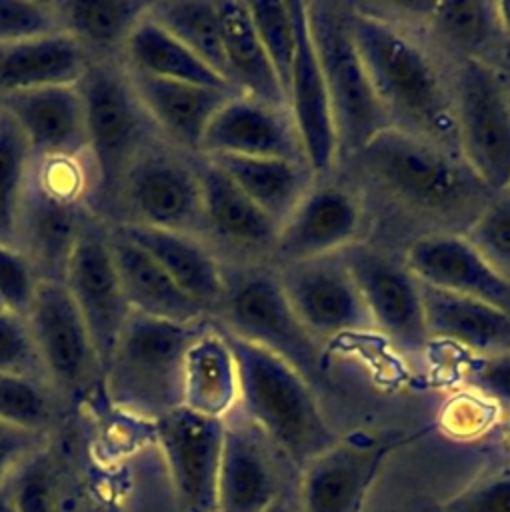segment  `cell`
Segmentation results:
<instances>
[{"label":"cell","mask_w":510,"mask_h":512,"mask_svg":"<svg viewBox=\"0 0 510 512\" xmlns=\"http://www.w3.org/2000/svg\"><path fill=\"white\" fill-rule=\"evenodd\" d=\"M348 28L392 126L436 144L456 142L452 100L422 48L360 6H348Z\"/></svg>","instance_id":"1"},{"label":"cell","mask_w":510,"mask_h":512,"mask_svg":"<svg viewBox=\"0 0 510 512\" xmlns=\"http://www.w3.org/2000/svg\"><path fill=\"white\" fill-rule=\"evenodd\" d=\"M238 370V404L256 426L300 470L338 442L310 382L286 360L218 326Z\"/></svg>","instance_id":"2"},{"label":"cell","mask_w":510,"mask_h":512,"mask_svg":"<svg viewBox=\"0 0 510 512\" xmlns=\"http://www.w3.org/2000/svg\"><path fill=\"white\" fill-rule=\"evenodd\" d=\"M208 322L180 324L132 312L102 368L106 402L144 424L182 406L184 356Z\"/></svg>","instance_id":"3"},{"label":"cell","mask_w":510,"mask_h":512,"mask_svg":"<svg viewBox=\"0 0 510 512\" xmlns=\"http://www.w3.org/2000/svg\"><path fill=\"white\" fill-rule=\"evenodd\" d=\"M90 216L88 162L32 156L16 212L14 248L40 282L64 284L70 256Z\"/></svg>","instance_id":"4"},{"label":"cell","mask_w":510,"mask_h":512,"mask_svg":"<svg viewBox=\"0 0 510 512\" xmlns=\"http://www.w3.org/2000/svg\"><path fill=\"white\" fill-rule=\"evenodd\" d=\"M78 86L88 130L90 210L104 220L128 166L162 134L144 110L122 62H90Z\"/></svg>","instance_id":"5"},{"label":"cell","mask_w":510,"mask_h":512,"mask_svg":"<svg viewBox=\"0 0 510 512\" xmlns=\"http://www.w3.org/2000/svg\"><path fill=\"white\" fill-rule=\"evenodd\" d=\"M196 156L164 136L156 138L124 172L104 222L202 238L204 198Z\"/></svg>","instance_id":"6"},{"label":"cell","mask_w":510,"mask_h":512,"mask_svg":"<svg viewBox=\"0 0 510 512\" xmlns=\"http://www.w3.org/2000/svg\"><path fill=\"white\" fill-rule=\"evenodd\" d=\"M222 276L224 290L212 322L280 356L308 382L322 376L324 364L316 338L296 318L278 276L226 264H222Z\"/></svg>","instance_id":"7"},{"label":"cell","mask_w":510,"mask_h":512,"mask_svg":"<svg viewBox=\"0 0 510 512\" xmlns=\"http://www.w3.org/2000/svg\"><path fill=\"white\" fill-rule=\"evenodd\" d=\"M308 28L326 82L338 150H362L392 126L372 90L348 28V4L306 2Z\"/></svg>","instance_id":"8"},{"label":"cell","mask_w":510,"mask_h":512,"mask_svg":"<svg viewBox=\"0 0 510 512\" xmlns=\"http://www.w3.org/2000/svg\"><path fill=\"white\" fill-rule=\"evenodd\" d=\"M368 168L402 200L432 212H454L472 196L480 184L436 142L388 126L362 150Z\"/></svg>","instance_id":"9"},{"label":"cell","mask_w":510,"mask_h":512,"mask_svg":"<svg viewBox=\"0 0 510 512\" xmlns=\"http://www.w3.org/2000/svg\"><path fill=\"white\" fill-rule=\"evenodd\" d=\"M46 378L70 410L102 392V360L62 282H38L26 314Z\"/></svg>","instance_id":"10"},{"label":"cell","mask_w":510,"mask_h":512,"mask_svg":"<svg viewBox=\"0 0 510 512\" xmlns=\"http://www.w3.org/2000/svg\"><path fill=\"white\" fill-rule=\"evenodd\" d=\"M452 106L466 168L484 188L504 192L510 186V104L502 74L480 58H466Z\"/></svg>","instance_id":"11"},{"label":"cell","mask_w":510,"mask_h":512,"mask_svg":"<svg viewBox=\"0 0 510 512\" xmlns=\"http://www.w3.org/2000/svg\"><path fill=\"white\" fill-rule=\"evenodd\" d=\"M340 254L358 286L372 328L402 352H424L430 336L420 284L408 268L362 244H350Z\"/></svg>","instance_id":"12"},{"label":"cell","mask_w":510,"mask_h":512,"mask_svg":"<svg viewBox=\"0 0 510 512\" xmlns=\"http://www.w3.org/2000/svg\"><path fill=\"white\" fill-rule=\"evenodd\" d=\"M224 426V420L186 406L152 422V438L186 512H216Z\"/></svg>","instance_id":"13"},{"label":"cell","mask_w":510,"mask_h":512,"mask_svg":"<svg viewBox=\"0 0 510 512\" xmlns=\"http://www.w3.org/2000/svg\"><path fill=\"white\" fill-rule=\"evenodd\" d=\"M64 286L92 336L104 368L132 310L124 298L110 252L108 222L98 216H90L82 228L66 268Z\"/></svg>","instance_id":"14"},{"label":"cell","mask_w":510,"mask_h":512,"mask_svg":"<svg viewBox=\"0 0 510 512\" xmlns=\"http://www.w3.org/2000/svg\"><path fill=\"white\" fill-rule=\"evenodd\" d=\"M278 282L296 318L314 338L372 328L358 286L340 252L284 264Z\"/></svg>","instance_id":"15"},{"label":"cell","mask_w":510,"mask_h":512,"mask_svg":"<svg viewBox=\"0 0 510 512\" xmlns=\"http://www.w3.org/2000/svg\"><path fill=\"white\" fill-rule=\"evenodd\" d=\"M404 442L402 436L338 440L302 468L300 510L360 512L384 460Z\"/></svg>","instance_id":"16"},{"label":"cell","mask_w":510,"mask_h":512,"mask_svg":"<svg viewBox=\"0 0 510 512\" xmlns=\"http://www.w3.org/2000/svg\"><path fill=\"white\" fill-rule=\"evenodd\" d=\"M0 108L18 124L34 158L88 162L86 110L78 84L4 94Z\"/></svg>","instance_id":"17"},{"label":"cell","mask_w":510,"mask_h":512,"mask_svg":"<svg viewBox=\"0 0 510 512\" xmlns=\"http://www.w3.org/2000/svg\"><path fill=\"white\" fill-rule=\"evenodd\" d=\"M198 154L282 158L306 164L294 122L284 108L268 106L246 94L232 96L216 112Z\"/></svg>","instance_id":"18"},{"label":"cell","mask_w":510,"mask_h":512,"mask_svg":"<svg viewBox=\"0 0 510 512\" xmlns=\"http://www.w3.org/2000/svg\"><path fill=\"white\" fill-rule=\"evenodd\" d=\"M286 104L306 166L314 174L328 172L338 154V138L326 82L308 28L306 2H296V58L286 88Z\"/></svg>","instance_id":"19"},{"label":"cell","mask_w":510,"mask_h":512,"mask_svg":"<svg viewBox=\"0 0 510 512\" xmlns=\"http://www.w3.org/2000/svg\"><path fill=\"white\" fill-rule=\"evenodd\" d=\"M362 210L354 194L340 186L308 190L276 234V254L284 264L342 252L360 230Z\"/></svg>","instance_id":"20"},{"label":"cell","mask_w":510,"mask_h":512,"mask_svg":"<svg viewBox=\"0 0 510 512\" xmlns=\"http://www.w3.org/2000/svg\"><path fill=\"white\" fill-rule=\"evenodd\" d=\"M404 266L422 284L472 296L510 312V282L484 260L466 236L426 234L408 248Z\"/></svg>","instance_id":"21"},{"label":"cell","mask_w":510,"mask_h":512,"mask_svg":"<svg viewBox=\"0 0 510 512\" xmlns=\"http://www.w3.org/2000/svg\"><path fill=\"white\" fill-rule=\"evenodd\" d=\"M216 512H264L284 490L264 434L248 420H224Z\"/></svg>","instance_id":"22"},{"label":"cell","mask_w":510,"mask_h":512,"mask_svg":"<svg viewBox=\"0 0 510 512\" xmlns=\"http://www.w3.org/2000/svg\"><path fill=\"white\" fill-rule=\"evenodd\" d=\"M126 72L160 134L188 154H198L210 120L232 96L240 94L226 88L162 80L128 68Z\"/></svg>","instance_id":"23"},{"label":"cell","mask_w":510,"mask_h":512,"mask_svg":"<svg viewBox=\"0 0 510 512\" xmlns=\"http://www.w3.org/2000/svg\"><path fill=\"white\" fill-rule=\"evenodd\" d=\"M108 244L124 298L132 312L180 324L210 318L118 224L108 222Z\"/></svg>","instance_id":"24"},{"label":"cell","mask_w":510,"mask_h":512,"mask_svg":"<svg viewBox=\"0 0 510 512\" xmlns=\"http://www.w3.org/2000/svg\"><path fill=\"white\" fill-rule=\"evenodd\" d=\"M420 284L428 336L466 348L478 358L510 354V312L490 302Z\"/></svg>","instance_id":"25"},{"label":"cell","mask_w":510,"mask_h":512,"mask_svg":"<svg viewBox=\"0 0 510 512\" xmlns=\"http://www.w3.org/2000/svg\"><path fill=\"white\" fill-rule=\"evenodd\" d=\"M196 170L204 198L202 240L208 246L212 242L244 250L274 246L278 222L260 210L210 158L198 154Z\"/></svg>","instance_id":"26"},{"label":"cell","mask_w":510,"mask_h":512,"mask_svg":"<svg viewBox=\"0 0 510 512\" xmlns=\"http://www.w3.org/2000/svg\"><path fill=\"white\" fill-rule=\"evenodd\" d=\"M118 226L128 238L144 248L178 284V288L200 304L212 318L224 290V276L220 258L202 238L144 226Z\"/></svg>","instance_id":"27"},{"label":"cell","mask_w":510,"mask_h":512,"mask_svg":"<svg viewBox=\"0 0 510 512\" xmlns=\"http://www.w3.org/2000/svg\"><path fill=\"white\" fill-rule=\"evenodd\" d=\"M236 404V360L224 334L210 318L184 356L182 406L202 416L226 420Z\"/></svg>","instance_id":"28"},{"label":"cell","mask_w":510,"mask_h":512,"mask_svg":"<svg viewBox=\"0 0 510 512\" xmlns=\"http://www.w3.org/2000/svg\"><path fill=\"white\" fill-rule=\"evenodd\" d=\"M86 52L64 32L0 46V96L78 84L88 70Z\"/></svg>","instance_id":"29"},{"label":"cell","mask_w":510,"mask_h":512,"mask_svg":"<svg viewBox=\"0 0 510 512\" xmlns=\"http://www.w3.org/2000/svg\"><path fill=\"white\" fill-rule=\"evenodd\" d=\"M216 10L220 18L224 56L234 88L268 106L286 108V94L258 38L248 2L218 0Z\"/></svg>","instance_id":"30"},{"label":"cell","mask_w":510,"mask_h":512,"mask_svg":"<svg viewBox=\"0 0 510 512\" xmlns=\"http://www.w3.org/2000/svg\"><path fill=\"white\" fill-rule=\"evenodd\" d=\"M60 28L90 62H122L124 46L148 12L140 0H56Z\"/></svg>","instance_id":"31"},{"label":"cell","mask_w":510,"mask_h":512,"mask_svg":"<svg viewBox=\"0 0 510 512\" xmlns=\"http://www.w3.org/2000/svg\"><path fill=\"white\" fill-rule=\"evenodd\" d=\"M220 166L236 186L274 222L282 224L308 192L310 168L282 158L206 156Z\"/></svg>","instance_id":"32"},{"label":"cell","mask_w":510,"mask_h":512,"mask_svg":"<svg viewBox=\"0 0 510 512\" xmlns=\"http://www.w3.org/2000/svg\"><path fill=\"white\" fill-rule=\"evenodd\" d=\"M122 64L132 72L162 80L190 82L238 92L212 68H208L198 56H194L182 42H178L170 32L158 26L148 16V12L138 22L124 46Z\"/></svg>","instance_id":"33"},{"label":"cell","mask_w":510,"mask_h":512,"mask_svg":"<svg viewBox=\"0 0 510 512\" xmlns=\"http://www.w3.org/2000/svg\"><path fill=\"white\" fill-rule=\"evenodd\" d=\"M148 16L234 88L224 56L216 2L156 0L148 2Z\"/></svg>","instance_id":"34"},{"label":"cell","mask_w":510,"mask_h":512,"mask_svg":"<svg viewBox=\"0 0 510 512\" xmlns=\"http://www.w3.org/2000/svg\"><path fill=\"white\" fill-rule=\"evenodd\" d=\"M70 412L58 392L46 382L28 376L0 374V420L54 434Z\"/></svg>","instance_id":"35"},{"label":"cell","mask_w":510,"mask_h":512,"mask_svg":"<svg viewBox=\"0 0 510 512\" xmlns=\"http://www.w3.org/2000/svg\"><path fill=\"white\" fill-rule=\"evenodd\" d=\"M32 164L30 146L18 124L0 108V244L14 248L16 212Z\"/></svg>","instance_id":"36"},{"label":"cell","mask_w":510,"mask_h":512,"mask_svg":"<svg viewBox=\"0 0 510 512\" xmlns=\"http://www.w3.org/2000/svg\"><path fill=\"white\" fill-rule=\"evenodd\" d=\"M248 10L266 56L286 94L296 58V2L258 0Z\"/></svg>","instance_id":"37"},{"label":"cell","mask_w":510,"mask_h":512,"mask_svg":"<svg viewBox=\"0 0 510 512\" xmlns=\"http://www.w3.org/2000/svg\"><path fill=\"white\" fill-rule=\"evenodd\" d=\"M432 24L454 42L476 46L502 34L496 2H416Z\"/></svg>","instance_id":"38"},{"label":"cell","mask_w":510,"mask_h":512,"mask_svg":"<svg viewBox=\"0 0 510 512\" xmlns=\"http://www.w3.org/2000/svg\"><path fill=\"white\" fill-rule=\"evenodd\" d=\"M484 260L510 282V192L492 198L478 212L466 234Z\"/></svg>","instance_id":"39"},{"label":"cell","mask_w":510,"mask_h":512,"mask_svg":"<svg viewBox=\"0 0 510 512\" xmlns=\"http://www.w3.org/2000/svg\"><path fill=\"white\" fill-rule=\"evenodd\" d=\"M50 444L24 460L6 480L18 512H54V462Z\"/></svg>","instance_id":"40"},{"label":"cell","mask_w":510,"mask_h":512,"mask_svg":"<svg viewBox=\"0 0 510 512\" xmlns=\"http://www.w3.org/2000/svg\"><path fill=\"white\" fill-rule=\"evenodd\" d=\"M60 32L56 0H0V46Z\"/></svg>","instance_id":"41"},{"label":"cell","mask_w":510,"mask_h":512,"mask_svg":"<svg viewBox=\"0 0 510 512\" xmlns=\"http://www.w3.org/2000/svg\"><path fill=\"white\" fill-rule=\"evenodd\" d=\"M0 374L48 382L26 316L4 308H0Z\"/></svg>","instance_id":"42"},{"label":"cell","mask_w":510,"mask_h":512,"mask_svg":"<svg viewBox=\"0 0 510 512\" xmlns=\"http://www.w3.org/2000/svg\"><path fill=\"white\" fill-rule=\"evenodd\" d=\"M38 282L28 260L16 248L0 244V306L26 316Z\"/></svg>","instance_id":"43"},{"label":"cell","mask_w":510,"mask_h":512,"mask_svg":"<svg viewBox=\"0 0 510 512\" xmlns=\"http://www.w3.org/2000/svg\"><path fill=\"white\" fill-rule=\"evenodd\" d=\"M440 512H510V470L468 484L444 500Z\"/></svg>","instance_id":"44"},{"label":"cell","mask_w":510,"mask_h":512,"mask_svg":"<svg viewBox=\"0 0 510 512\" xmlns=\"http://www.w3.org/2000/svg\"><path fill=\"white\" fill-rule=\"evenodd\" d=\"M50 442L52 434L26 430L0 420V486L24 460L46 448Z\"/></svg>","instance_id":"45"},{"label":"cell","mask_w":510,"mask_h":512,"mask_svg":"<svg viewBox=\"0 0 510 512\" xmlns=\"http://www.w3.org/2000/svg\"><path fill=\"white\" fill-rule=\"evenodd\" d=\"M466 382L484 396L510 406V354L474 358L464 368Z\"/></svg>","instance_id":"46"},{"label":"cell","mask_w":510,"mask_h":512,"mask_svg":"<svg viewBox=\"0 0 510 512\" xmlns=\"http://www.w3.org/2000/svg\"><path fill=\"white\" fill-rule=\"evenodd\" d=\"M264 512H302V510H300L298 490L292 492V490L284 488V490L278 494V498H276Z\"/></svg>","instance_id":"47"},{"label":"cell","mask_w":510,"mask_h":512,"mask_svg":"<svg viewBox=\"0 0 510 512\" xmlns=\"http://www.w3.org/2000/svg\"><path fill=\"white\" fill-rule=\"evenodd\" d=\"M496 12H498V22H500L502 34L510 36V0L496 2Z\"/></svg>","instance_id":"48"},{"label":"cell","mask_w":510,"mask_h":512,"mask_svg":"<svg viewBox=\"0 0 510 512\" xmlns=\"http://www.w3.org/2000/svg\"><path fill=\"white\" fill-rule=\"evenodd\" d=\"M0 512H18L14 502H12V496L8 492V486L6 482L0 486Z\"/></svg>","instance_id":"49"},{"label":"cell","mask_w":510,"mask_h":512,"mask_svg":"<svg viewBox=\"0 0 510 512\" xmlns=\"http://www.w3.org/2000/svg\"><path fill=\"white\" fill-rule=\"evenodd\" d=\"M502 82H504V90H506V98H508V104H510V72L506 76H502Z\"/></svg>","instance_id":"50"},{"label":"cell","mask_w":510,"mask_h":512,"mask_svg":"<svg viewBox=\"0 0 510 512\" xmlns=\"http://www.w3.org/2000/svg\"><path fill=\"white\" fill-rule=\"evenodd\" d=\"M506 190H508V192H510V186H508V188H506ZM506 190H504V192H506Z\"/></svg>","instance_id":"51"},{"label":"cell","mask_w":510,"mask_h":512,"mask_svg":"<svg viewBox=\"0 0 510 512\" xmlns=\"http://www.w3.org/2000/svg\"><path fill=\"white\" fill-rule=\"evenodd\" d=\"M0 308H2V306H0Z\"/></svg>","instance_id":"52"}]
</instances>
